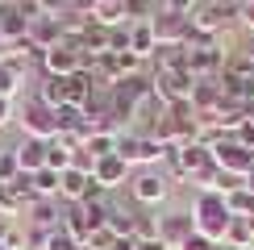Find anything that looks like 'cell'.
<instances>
[{
	"instance_id": "11",
	"label": "cell",
	"mask_w": 254,
	"mask_h": 250,
	"mask_svg": "<svg viewBox=\"0 0 254 250\" xmlns=\"http://www.w3.org/2000/svg\"><path fill=\"white\" fill-rule=\"evenodd\" d=\"M13 154H17V167H21V175H38L42 167H46L50 142H46V138H21V142L13 146Z\"/></svg>"
},
{
	"instance_id": "13",
	"label": "cell",
	"mask_w": 254,
	"mask_h": 250,
	"mask_svg": "<svg viewBox=\"0 0 254 250\" xmlns=\"http://www.w3.org/2000/svg\"><path fill=\"white\" fill-rule=\"evenodd\" d=\"M221 246H229V250H254V217H234Z\"/></svg>"
},
{
	"instance_id": "28",
	"label": "cell",
	"mask_w": 254,
	"mask_h": 250,
	"mask_svg": "<svg viewBox=\"0 0 254 250\" xmlns=\"http://www.w3.org/2000/svg\"><path fill=\"white\" fill-rule=\"evenodd\" d=\"M0 250H8V246H4V242H0Z\"/></svg>"
},
{
	"instance_id": "21",
	"label": "cell",
	"mask_w": 254,
	"mask_h": 250,
	"mask_svg": "<svg viewBox=\"0 0 254 250\" xmlns=\"http://www.w3.org/2000/svg\"><path fill=\"white\" fill-rule=\"evenodd\" d=\"M150 0H125V21H150Z\"/></svg>"
},
{
	"instance_id": "5",
	"label": "cell",
	"mask_w": 254,
	"mask_h": 250,
	"mask_svg": "<svg viewBox=\"0 0 254 250\" xmlns=\"http://www.w3.org/2000/svg\"><path fill=\"white\" fill-rule=\"evenodd\" d=\"M42 67H46V75H59V79H67V75H75V71L88 67V55L75 46V42H55L50 50H42Z\"/></svg>"
},
{
	"instance_id": "24",
	"label": "cell",
	"mask_w": 254,
	"mask_h": 250,
	"mask_svg": "<svg viewBox=\"0 0 254 250\" xmlns=\"http://www.w3.org/2000/svg\"><path fill=\"white\" fill-rule=\"evenodd\" d=\"M17 117V100H0V129H8Z\"/></svg>"
},
{
	"instance_id": "19",
	"label": "cell",
	"mask_w": 254,
	"mask_h": 250,
	"mask_svg": "<svg viewBox=\"0 0 254 250\" xmlns=\"http://www.w3.org/2000/svg\"><path fill=\"white\" fill-rule=\"evenodd\" d=\"M42 250H83V246H79V242H75V238H71V234H67V229H63V225H59V229H55V234H46V242H42Z\"/></svg>"
},
{
	"instance_id": "8",
	"label": "cell",
	"mask_w": 254,
	"mask_h": 250,
	"mask_svg": "<svg viewBox=\"0 0 254 250\" xmlns=\"http://www.w3.org/2000/svg\"><path fill=\"white\" fill-rule=\"evenodd\" d=\"M96 188H100V184L92 180L88 167H67V171L59 175V200H63V204H79V200H88Z\"/></svg>"
},
{
	"instance_id": "25",
	"label": "cell",
	"mask_w": 254,
	"mask_h": 250,
	"mask_svg": "<svg viewBox=\"0 0 254 250\" xmlns=\"http://www.w3.org/2000/svg\"><path fill=\"white\" fill-rule=\"evenodd\" d=\"M137 250H171V246L158 242V238H150V242H137Z\"/></svg>"
},
{
	"instance_id": "9",
	"label": "cell",
	"mask_w": 254,
	"mask_h": 250,
	"mask_svg": "<svg viewBox=\"0 0 254 250\" xmlns=\"http://www.w3.org/2000/svg\"><path fill=\"white\" fill-rule=\"evenodd\" d=\"M192 234H196V221H192L188 208H171V213L158 217V242H167L171 250H179Z\"/></svg>"
},
{
	"instance_id": "23",
	"label": "cell",
	"mask_w": 254,
	"mask_h": 250,
	"mask_svg": "<svg viewBox=\"0 0 254 250\" xmlns=\"http://www.w3.org/2000/svg\"><path fill=\"white\" fill-rule=\"evenodd\" d=\"M196 4H200V0H158V8H167V13H184V17L192 13Z\"/></svg>"
},
{
	"instance_id": "12",
	"label": "cell",
	"mask_w": 254,
	"mask_h": 250,
	"mask_svg": "<svg viewBox=\"0 0 254 250\" xmlns=\"http://www.w3.org/2000/svg\"><path fill=\"white\" fill-rule=\"evenodd\" d=\"M154 50H158V38H154L150 21H129V55H137V59H150Z\"/></svg>"
},
{
	"instance_id": "6",
	"label": "cell",
	"mask_w": 254,
	"mask_h": 250,
	"mask_svg": "<svg viewBox=\"0 0 254 250\" xmlns=\"http://www.w3.org/2000/svg\"><path fill=\"white\" fill-rule=\"evenodd\" d=\"M21 129H25V138H59V109H50V104H42L38 96L25 100V109H21Z\"/></svg>"
},
{
	"instance_id": "20",
	"label": "cell",
	"mask_w": 254,
	"mask_h": 250,
	"mask_svg": "<svg viewBox=\"0 0 254 250\" xmlns=\"http://www.w3.org/2000/svg\"><path fill=\"white\" fill-rule=\"evenodd\" d=\"M21 175V167H17V154L13 150H0V184H13Z\"/></svg>"
},
{
	"instance_id": "14",
	"label": "cell",
	"mask_w": 254,
	"mask_h": 250,
	"mask_svg": "<svg viewBox=\"0 0 254 250\" xmlns=\"http://www.w3.org/2000/svg\"><path fill=\"white\" fill-rule=\"evenodd\" d=\"M29 192H34L38 200H59V171L42 167L38 175H29Z\"/></svg>"
},
{
	"instance_id": "22",
	"label": "cell",
	"mask_w": 254,
	"mask_h": 250,
	"mask_svg": "<svg viewBox=\"0 0 254 250\" xmlns=\"http://www.w3.org/2000/svg\"><path fill=\"white\" fill-rule=\"evenodd\" d=\"M179 250H221V242H213V238H204V234H192Z\"/></svg>"
},
{
	"instance_id": "15",
	"label": "cell",
	"mask_w": 254,
	"mask_h": 250,
	"mask_svg": "<svg viewBox=\"0 0 254 250\" xmlns=\"http://www.w3.org/2000/svg\"><path fill=\"white\" fill-rule=\"evenodd\" d=\"M225 204H229V213L234 217H254V192L246 184L234 188V192H225Z\"/></svg>"
},
{
	"instance_id": "26",
	"label": "cell",
	"mask_w": 254,
	"mask_h": 250,
	"mask_svg": "<svg viewBox=\"0 0 254 250\" xmlns=\"http://www.w3.org/2000/svg\"><path fill=\"white\" fill-rule=\"evenodd\" d=\"M246 188H250V192H254V171H250V175H246Z\"/></svg>"
},
{
	"instance_id": "1",
	"label": "cell",
	"mask_w": 254,
	"mask_h": 250,
	"mask_svg": "<svg viewBox=\"0 0 254 250\" xmlns=\"http://www.w3.org/2000/svg\"><path fill=\"white\" fill-rule=\"evenodd\" d=\"M192 221H196V234L213 238V242H225V229L234 221V213H229L221 192H200L196 204H192Z\"/></svg>"
},
{
	"instance_id": "18",
	"label": "cell",
	"mask_w": 254,
	"mask_h": 250,
	"mask_svg": "<svg viewBox=\"0 0 254 250\" xmlns=\"http://www.w3.org/2000/svg\"><path fill=\"white\" fill-rule=\"evenodd\" d=\"M133 238H137V242H150V238H158V217L137 213V217H133Z\"/></svg>"
},
{
	"instance_id": "3",
	"label": "cell",
	"mask_w": 254,
	"mask_h": 250,
	"mask_svg": "<svg viewBox=\"0 0 254 250\" xmlns=\"http://www.w3.org/2000/svg\"><path fill=\"white\" fill-rule=\"evenodd\" d=\"M163 150H167V146L158 138H150V133H121V142H117V154L129 163V171H133V167L146 171V167L163 163Z\"/></svg>"
},
{
	"instance_id": "2",
	"label": "cell",
	"mask_w": 254,
	"mask_h": 250,
	"mask_svg": "<svg viewBox=\"0 0 254 250\" xmlns=\"http://www.w3.org/2000/svg\"><path fill=\"white\" fill-rule=\"evenodd\" d=\"M129 196H133V204H142V208H158L171 196V180H167V171H158V167L133 171L129 175Z\"/></svg>"
},
{
	"instance_id": "16",
	"label": "cell",
	"mask_w": 254,
	"mask_h": 250,
	"mask_svg": "<svg viewBox=\"0 0 254 250\" xmlns=\"http://www.w3.org/2000/svg\"><path fill=\"white\" fill-rule=\"evenodd\" d=\"M63 83H67V79H59V75H46V79H42V88L34 92V96H38L42 104H50V109H59V104L67 100V92H63Z\"/></svg>"
},
{
	"instance_id": "4",
	"label": "cell",
	"mask_w": 254,
	"mask_h": 250,
	"mask_svg": "<svg viewBox=\"0 0 254 250\" xmlns=\"http://www.w3.org/2000/svg\"><path fill=\"white\" fill-rule=\"evenodd\" d=\"M213 163H217L225 175H238V180H246V175L254 171V150H250L246 142H238L234 133H225V138L213 146Z\"/></svg>"
},
{
	"instance_id": "7",
	"label": "cell",
	"mask_w": 254,
	"mask_h": 250,
	"mask_svg": "<svg viewBox=\"0 0 254 250\" xmlns=\"http://www.w3.org/2000/svg\"><path fill=\"white\" fill-rule=\"evenodd\" d=\"M150 29L158 38V46H188L192 42V21L184 13H167V8H158L150 17Z\"/></svg>"
},
{
	"instance_id": "27",
	"label": "cell",
	"mask_w": 254,
	"mask_h": 250,
	"mask_svg": "<svg viewBox=\"0 0 254 250\" xmlns=\"http://www.w3.org/2000/svg\"><path fill=\"white\" fill-rule=\"evenodd\" d=\"M246 50H250V55H254V34H250V46H246Z\"/></svg>"
},
{
	"instance_id": "17",
	"label": "cell",
	"mask_w": 254,
	"mask_h": 250,
	"mask_svg": "<svg viewBox=\"0 0 254 250\" xmlns=\"http://www.w3.org/2000/svg\"><path fill=\"white\" fill-rule=\"evenodd\" d=\"M21 92H25V79H21L8 62H0V100H17Z\"/></svg>"
},
{
	"instance_id": "10",
	"label": "cell",
	"mask_w": 254,
	"mask_h": 250,
	"mask_svg": "<svg viewBox=\"0 0 254 250\" xmlns=\"http://www.w3.org/2000/svg\"><path fill=\"white\" fill-rule=\"evenodd\" d=\"M92 180H96L104 192H113V188L129 184V163H125L121 154H104V159L92 163Z\"/></svg>"
}]
</instances>
